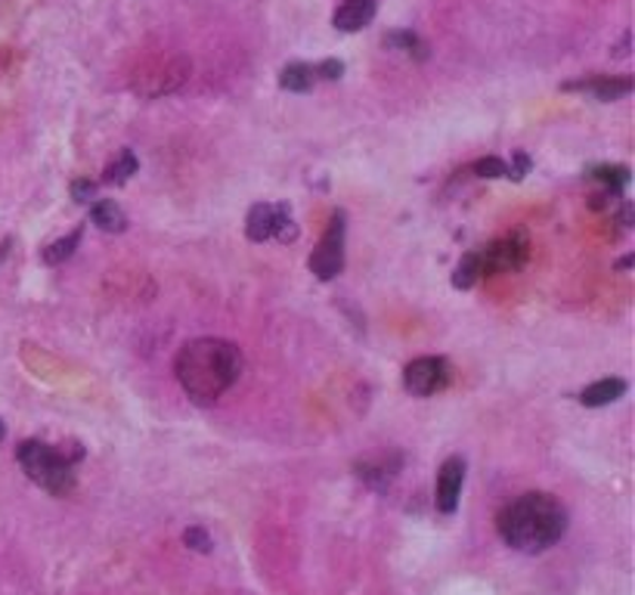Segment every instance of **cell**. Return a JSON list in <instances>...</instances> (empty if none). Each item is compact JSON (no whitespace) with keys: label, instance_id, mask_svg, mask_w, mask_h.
<instances>
[{"label":"cell","instance_id":"10","mask_svg":"<svg viewBox=\"0 0 635 595\" xmlns=\"http://www.w3.org/2000/svg\"><path fill=\"white\" fill-rule=\"evenodd\" d=\"M376 0H345L333 16V26L338 31H360L376 19Z\"/></svg>","mask_w":635,"mask_h":595},{"label":"cell","instance_id":"19","mask_svg":"<svg viewBox=\"0 0 635 595\" xmlns=\"http://www.w3.org/2000/svg\"><path fill=\"white\" fill-rule=\"evenodd\" d=\"M480 276H484L480 274V258H477V251H472V255H465L463 261H459V267H456L453 286H456V289H472Z\"/></svg>","mask_w":635,"mask_h":595},{"label":"cell","instance_id":"9","mask_svg":"<svg viewBox=\"0 0 635 595\" xmlns=\"http://www.w3.org/2000/svg\"><path fill=\"white\" fill-rule=\"evenodd\" d=\"M564 90H579V93H589V97L598 102H614L633 93V78H621V75H598V78L570 81V85H564Z\"/></svg>","mask_w":635,"mask_h":595},{"label":"cell","instance_id":"11","mask_svg":"<svg viewBox=\"0 0 635 595\" xmlns=\"http://www.w3.org/2000/svg\"><path fill=\"white\" fill-rule=\"evenodd\" d=\"M623 394H626V381L623 378H602V381H595V385H589L586 391L579 394V404L598 409L621 400Z\"/></svg>","mask_w":635,"mask_h":595},{"label":"cell","instance_id":"7","mask_svg":"<svg viewBox=\"0 0 635 595\" xmlns=\"http://www.w3.org/2000/svg\"><path fill=\"white\" fill-rule=\"evenodd\" d=\"M477 258H480V274L484 276L515 274L527 261V239L520 232H515V236L499 239V242H493L484 251H477Z\"/></svg>","mask_w":635,"mask_h":595},{"label":"cell","instance_id":"1","mask_svg":"<svg viewBox=\"0 0 635 595\" xmlns=\"http://www.w3.org/2000/svg\"><path fill=\"white\" fill-rule=\"evenodd\" d=\"M246 369L242 350L227 338H196L177 354V381L196 404H215L230 391Z\"/></svg>","mask_w":635,"mask_h":595},{"label":"cell","instance_id":"26","mask_svg":"<svg viewBox=\"0 0 635 595\" xmlns=\"http://www.w3.org/2000/svg\"><path fill=\"white\" fill-rule=\"evenodd\" d=\"M3 437H7V428H3V422H0V440H3Z\"/></svg>","mask_w":635,"mask_h":595},{"label":"cell","instance_id":"2","mask_svg":"<svg viewBox=\"0 0 635 595\" xmlns=\"http://www.w3.org/2000/svg\"><path fill=\"white\" fill-rule=\"evenodd\" d=\"M496 527L512 549L536 555L567 534V508L549 494H524L499 512Z\"/></svg>","mask_w":635,"mask_h":595},{"label":"cell","instance_id":"24","mask_svg":"<svg viewBox=\"0 0 635 595\" xmlns=\"http://www.w3.org/2000/svg\"><path fill=\"white\" fill-rule=\"evenodd\" d=\"M527 171H530V156H527V152H515V165L508 168V177L520 180Z\"/></svg>","mask_w":635,"mask_h":595},{"label":"cell","instance_id":"14","mask_svg":"<svg viewBox=\"0 0 635 595\" xmlns=\"http://www.w3.org/2000/svg\"><path fill=\"white\" fill-rule=\"evenodd\" d=\"M137 168H140L137 156H133L130 149H125L116 161H109V165H106V171H102V184H128L130 177L137 175Z\"/></svg>","mask_w":635,"mask_h":595},{"label":"cell","instance_id":"17","mask_svg":"<svg viewBox=\"0 0 635 595\" xmlns=\"http://www.w3.org/2000/svg\"><path fill=\"white\" fill-rule=\"evenodd\" d=\"M589 175L602 180L611 192H621V189L629 187V168L626 165H602V168H593Z\"/></svg>","mask_w":635,"mask_h":595},{"label":"cell","instance_id":"15","mask_svg":"<svg viewBox=\"0 0 635 595\" xmlns=\"http://www.w3.org/2000/svg\"><path fill=\"white\" fill-rule=\"evenodd\" d=\"M78 246H81V227L69 232V236H62V239H57L53 246L43 248L41 261L50 264V267H57V264L69 261V258H72V255H75V248H78Z\"/></svg>","mask_w":635,"mask_h":595},{"label":"cell","instance_id":"5","mask_svg":"<svg viewBox=\"0 0 635 595\" xmlns=\"http://www.w3.org/2000/svg\"><path fill=\"white\" fill-rule=\"evenodd\" d=\"M345 215L338 211L333 215L329 220V230L323 232V239H319V246L314 248V255H310V274L323 279V282H329L335 276L345 270Z\"/></svg>","mask_w":635,"mask_h":595},{"label":"cell","instance_id":"21","mask_svg":"<svg viewBox=\"0 0 635 595\" xmlns=\"http://www.w3.org/2000/svg\"><path fill=\"white\" fill-rule=\"evenodd\" d=\"M183 543H187L192 552H211V546H215L205 527H189L187 534H183Z\"/></svg>","mask_w":635,"mask_h":595},{"label":"cell","instance_id":"23","mask_svg":"<svg viewBox=\"0 0 635 595\" xmlns=\"http://www.w3.org/2000/svg\"><path fill=\"white\" fill-rule=\"evenodd\" d=\"M72 199L75 202H81V205L93 202V199H97V184H93V180H75Z\"/></svg>","mask_w":635,"mask_h":595},{"label":"cell","instance_id":"18","mask_svg":"<svg viewBox=\"0 0 635 595\" xmlns=\"http://www.w3.org/2000/svg\"><path fill=\"white\" fill-rule=\"evenodd\" d=\"M357 475H360L369 487H376V490H385L390 484V478L397 475L388 463H360L357 465Z\"/></svg>","mask_w":635,"mask_h":595},{"label":"cell","instance_id":"16","mask_svg":"<svg viewBox=\"0 0 635 595\" xmlns=\"http://www.w3.org/2000/svg\"><path fill=\"white\" fill-rule=\"evenodd\" d=\"M385 44L394 47V50H400L406 57H416V59L428 57L425 41H421L419 34H413V31H390L388 38H385Z\"/></svg>","mask_w":635,"mask_h":595},{"label":"cell","instance_id":"6","mask_svg":"<svg viewBox=\"0 0 635 595\" xmlns=\"http://www.w3.org/2000/svg\"><path fill=\"white\" fill-rule=\"evenodd\" d=\"M404 385L413 397H431L444 391L449 385V364L444 357H419L406 366Z\"/></svg>","mask_w":635,"mask_h":595},{"label":"cell","instance_id":"12","mask_svg":"<svg viewBox=\"0 0 635 595\" xmlns=\"http://www.w3.org/2000/svg\"><path fill=\"white\" fill-rule=\"evenodd\" d=\"M90 220H93L102 232H121L128 227V215L121 211V205L109 202V199L93 202V208H90Z\"/></svg>","mask_w":635,"mask_h":595},{"label":"cell","instance_id":"3","mask_svg":"<svg viewBox=\"0 0 635 595\" xmlns=\"http://www.w3.org/2000/svg\"><path fill=\"white\" fill-rule=\"evenodd\" d=\"M16 459L22 465V472L29 475V480H34L41 490L53 496L72 494L75 468L57 447H50L43 440H22L16 450Z\"/></svg>","mask_w":635,"mask_h":595},{"label":"cell","instance_id":"4","mask_svg":"<svg viewBox=\"0 0 635 595\" xmlns=\"http://www.w3.org/2000/svg\"><path fill=\"white\" fill-rule=\"evenodd\" d=\"M246 232L251 242H267V239L295 242L298 239V224L291 220L289 205L258 202L251 205V211H248Z\"/></svg>","mask_w":635,"mask_h":595},{"label":"cell","instance_id":"25","mask_svg":"<svg viewBox=\"0 0 635 595\" xmlns=\"http://www.w3.org/2000/svg\"><path fill=\"white\" fill-rule=\"evenodd\" d=\"M633 261H635L633 255H626V258H623V261L617 264V267H621V270H629V267H633Z\"/></svg>","mask_w":635,"mask_h":595},{"label":"cell","instance_id":"20","mask_svg":"<svg viewBox=\"0 0 635 595\" xmlns=\"http://www.w3.org/2000/svg\"><path fill=\"white\" fill-rule=\"evenodd\" d=\"M475 175L487 177V180H496V177H508V165L503 159L490 156V159L475 161Z\"/></svg>","mask_w":635,"mask_h":595},{"label":"cell","instance_id":"22","mask_svg":"<svg viewBox=\"0 0 635 595\" xmlns=\"http://www.w3.org/2000/svg\"><path fill=\"white\" fill-rule=\"evenodd\" d=\"M314 72H317V78H323V81H338V78L345 75V62H341V59H323L319 66H314Z\"/></svg>","mask_w":635,"mask_h":595},{"label":"cell","instance_id":"13","mask_svg":"<svg viewBox=\"0 0 635 595\" xmlns=\"http://www.w3.org/2000/svg\"><path fill=\"white\" fill-rule=\"evenodd\" d=\"M314 85H317V72L307 62H291L279 75V88L291 90V93H307Z\"/></svg>","mask_w":635,"mask_h":595},{"label":"cell","instance_id":"8","mask_svg":"<svg viewBox=\"0 0 635 595\" xmlns=\"http://www.w3.org/2000/svg\"><path fill=\"white\" fill-rule=\"evenodd\" d=\"M463 484H465V459L463 456H449L447 463L440 465V472H437V490H434L437 512L453 515V512L459 508Z\"/></svg>","mask_w":635,"mask_h":595}]
</instances>
